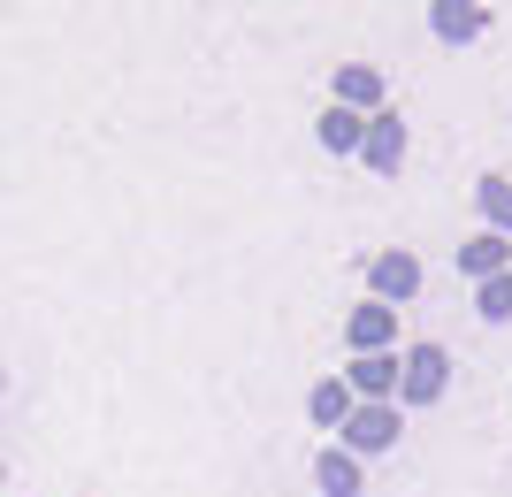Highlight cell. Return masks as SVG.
<instances>
[{
  "label": "cell",
  "mask_w": 512,
  "mask_h": 497,
  "mask_svg": "<svg viewBox=\"0 0 512 497\" xmlns=\"http://www.w3.org/2000/svg\"><path fill=\"white\" fill-rule=\"evenodd\" d=\"M444 383H451V352L444 345H413L406 352V375H398V398H406V406H436Z\"/></svg>",
  "instance_id": "obj_1"
},
{
  "label": "cell",
  "mask_w": 512,
  "mask_h": 497,
  "mask_svg": "<svg viewBox=\"0 0 512 497\" xmlns=\"http://www.w3.org/2000/svg\"><path fill=\"white\" fill-rule=\"evenodd\" d=\"M367 283H375V306H390V299L406 306L413 291H421V260L413 253H375L367 260Z\"/></svg>",
  "instance_id": "obj_2"
},
{
  "label": "cell",
  "mask_w": 512,
  "mask_h": 497,
  "mask_svg": "<svg viewBox=\"0 0 512 497\" xmlns=\"http://www.w3.org/2000/svg\"><path fill=\"white\" fill-rule=\"evenodd\" d=\"M398 375H406V360H390V352H367V360H352V398H367V406H390V390H398Z\"/></svg>",
  "instance_id": "obj_3"
},
{
  "label": "cell",
  "mask_w": 512,
  "mask_h": 497,
  "mask_svg": "<svg viewBox=\"0 0 512 497\" xmlns=\"http://www.w3.org/2000/svg\"><path fill=\"white\" fill-rule=\"evenodd\" d=\"M344 444H352V452H390V444H398V406H360L344 421Z\"/></svg>",
  "instance_id": "obj_4"
},
{
  "label": "cell",
  "mask_w": 512,
  "mask_h": 497,
  "mask_svg": "<svg viewBox=\"0 0 512 497\" xmlns=\"http://www.w3.org/2000/svg\"><path fill=\"white\" fill-rule=\"evenodd\" d=\"M360 153H367V169H383V176H390L398 161H406V123L383 108L375 123H367V146H360Z\"/></svg>",
  "instance_id": "obj_5"
},
{
  "label": "cell",
  "mask_w": 512,
  "mask_h": 497,
  "mask_svg": "<svg viewBox=\"0 0 512 497\" xmlns=\"http://www.w3.org/2000/svg\"><path fill=\"white\" fill-rule=\"evenodd\" d=\"M344 337H352V352H383L390 337H398V306H360V314H352V322H344Z\"/></svg>",
  "instance_id": "obj_6"
},
{
  "label": "cell",
  "mask_w": 512,
  "mask_h": 497,
  "mask_svg": "<svg viewBox=\"0 0 512 497\" xmlns=\"http://www.w3.org/2000/svg\"><path fill=\"white\" fill-rule=\"evenodd\" d=\"M306 413H314L321 429H344V421L360 413V398H352V383H344V375H329V383L306 390Z\"/></svg>",
  "instance_id": "obj_7"
},
{
  "label": "cell",
  "mask_w": 512,
  "mask_h": 497,
  "mask_svg": "<svg viewBox=\"0 0 512 497\" xmlns=\"http://www.w3.org/2000/svg\"><path fill=\"white\" fill-rule=\"evenodd\" d=\"M459 268H467V276H482V283H490V276H512V245L497 238V230H482V238L459 245Z\"/></svg>",
  "instance_id": "obj_8"
},
{
  "label": "cell",
  "mask_w": 512,
  "mask_h": 497,
  "mask_svg": "<svg viewBox=\"0 0 512 497\" xmlns=\"http://www.w3.org/2000/svg\"><path fill=\"white\" fill-rule=\"evenodd\" d=\"M314 482H321L329 497H360V490H367V482H360V459H352V452H321V459H314Z\"/></svg>",
  "instance_id": "obj_9"
},
{
  "label": "cell",
  "mask_w": 512,
  "mask_h": 497,
  "mask_svg": "<svg viewBox=\"0 0 512 497\" xmlns=\"http://www.w3.org/2000/svg\"><path fill=\"white\" fill-rule=\"evenodd\" d=\"M337 108H383V77H375L367 62L337 69Z\"/></svg>",
  "instance_id": "obj_10"
},
{
  "label": "cell",
  "mask_w": 512,
  "mask_h": 497,
  "mask_svg": "<svg viewBox=\"0 0 512 497\" xmlns=\"http://www.w3.org/2000/svg\"><path fill=\"white\" fill-rule=\"evenodd\" d=\"M321 146H329V153H360L367 146V123L352 108H329V115H321Z\"/></svg>",
  "instance_id": "obj_11"
},
{
  "label": "cell",
  "mask_w": 512,
  "mask_h": 497,
  "mask_svg": "<svg viewBox=\"0 0 512 497\" xmlns=\"http://www.w3.org/2000/svg\"><path fill=\"white\" fill-rule=\"evenodd\" d=\"M428 23H436V39H482V23H490V16H482V8H459V0H436V16H428Z\"/></svg>",
  "instance_id": "obj_12"
},
{
  "label": "cell",
  "mask_w": 512,
  "mask_h": 497,
  "mask_svg": "<svg viewBox=\"0 0 512 497\" xmlns=\"http://www.w3.org/2000/svg\"><path fill=\"white\" fill-rule=\"evenodd\" d=\"M474 199H482V215H490V230L505 238V230H512V176H482V184H474Z\"/></svg>",
  "instance_id": "obj_13"
},
{
  "label": "cell",
  "mask_w": 512,
  "mask_h": 497,
  "mask_svg": "<svg viewBox=\"0 0 512 497\" xmlns=\"http://www.w3.org/2000/svg\"><path fill=\"white\" fill-rule=\"evenodd\" d=\"M482 322H512V276L482 283Z\"/></svg>",
  "instance_id": "obj_14"
},
{
  "label": "cell",
  "mask_w": 512,
  "mask_h": 497,
  "mask_svg": "<svg viewBox=\"0 0 512 497\" xmlns=\"http://www.w3.org/2000/svg\"><path fill=\"white\" fill-rule=\"evenodd\" d=\"M0 383H8V375H0Z\"/></svg>",
  "instance_id": "obj_15"
}]
</instances>
